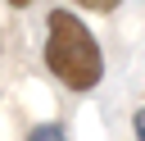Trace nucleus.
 Here are the masks:
<instances>
[{
  "label": "nucleus",
  "mask_w": 145,
  "mask_h": 141,
  "mask_svg": "<svg viewBox=\"0 0 145 141\" xmlns=\"http://www.w3.org/2000/svg\"><path fill=\"white\" fill-rule=\"evenodd\" d=\"M27 141H68V132H63L59 123H41V127L27 132Z\"/></svg>",
  "instance_id": "nucleus-2"
},
{
  "label": "nucleus",
  "mask_w": 145,
  "mask_h": 141,
  "mask_svg": "<svg viewBox=\"0 0 145 141\" xmlns=\"http://www.w3.org/2000/svg\"><path fill=\"white\" fill-rule=\"evenodd\" d=\"M82 9H95V14H109V9H118L122 0H77Z\"/></svg>",
  "instance_id": "nucleus-3"
},
{
  "label": "nucleus",
  "mask_w": 145,
  "mask_h": 141,
  "mask_svg": "<svg viewBox=\"0 0 145 141\" xmlns=\"http://www.w3.org/2000/svg\"><path fill=\"white\" fill-rule=\"evenodd\" d=\"M131 132H136V141H145V109L131 114Z\"/></svg>",
  "instance_id": "nucleus-4"
},
{
  "label": "nucleus",
  "mask_w": 145,
  "mask_h": 141,
  "mask_svg": "<svg viewBox=\"0 0 145 141\" xmlns=\"http://www.w3.org/2000/svg\"><path fill=\"white\" fill-rule=\"evenodd\" d=\"M50 36H45V68L68 86V91H91L100 86L104 77V55H100V41L91 36V27L68 14V9H50L45 18Z\"/></svg>",
  "instance_id": "nucleus-1"
},
{
  "label": "nucleus",
  "mask_w": 145,
  "mask_h": 141,
  "mask_svg": "<svg viewBox=\"0 0 145 141\" xmlns=\"http://www.w3.org/2000/svg\"><path fill=\"white\" fill-rule=\"evenodd\" d=\"M9 5H18V9H23V5H32V0H9Z\"/></svg>",
  "instance_id": "nucleus-5"
}]
</instances>
